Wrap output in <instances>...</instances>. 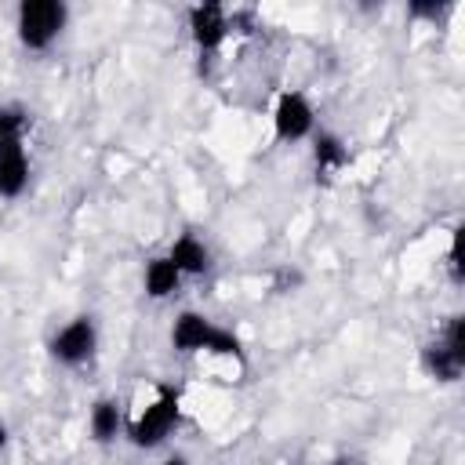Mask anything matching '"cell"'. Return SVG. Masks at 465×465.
Listing matches in <instances>:
<instances>
[{
    "label": "cell",
    "instance_id": "8",
    "mask_svg": "<svg viewBox=\"0 0 465 465\" xmlns=\"http://www.w3.org/2000/svg\"><path fill=\"white\" fill-rule=\"evenodd\" d=\"M29 185V153H25V142H15V145H4L0 149V196L4 200H15L22 196Z\"/></svg>",
    "mask_w": 465,
    "mask_h": 465
},
{
    "label": "cell",
    "instance_id": "14",
    "mask_svg": "<svg viewBox=\"0 0 465 465\" xmlns=\"http://www.w3.org/2000/svg\"><path fill=\"white\" fill-rule=\"evenodd\" d=\"M25 134V113L18 105H0V149L22 142Z\"/></svg>",
    "mask_w": 465,
    "mask_h": 465
},
{
    "label": "cell",
    "instance_id": "13",
    "mask_svg": "<svg viewBox=\"0 0 465 465\" xmlns=\"http://www.w3.org/2000/svg\"><path fill=\"white\" fill-rule=\"evenodd\" d=\"M203 352H211V356H232V360H243V341H240V334L236 331H229V327H218L214 323V331H211V338H207V349Z\"/></svg>",
    "mask_w": 465,
    "mask_h": 465
},
{
    "label": "cell",
    "instance_id": "3",
    "mask_svg": "<svg viewBox=\"0 0 465 465\" xmlns=\"http://www.w3.org/2000/svg\"><path fill=\"white\" fill-rule=\"evenodd\" d=\"M178 418H182V400H178L174 389L163 385V389H156V400L127 425V440L138 450H153V447H160L171 436V429L178 425Z\"/></svg>",
    "mask_w": 465,
    "mask_h": 465
},
{
    "label": "cell",
    "instance_id": "5",
    "mask_svg": "<svg viewBox=\"0 0 465 465\" xmlns=\"http://www.w3.org/2000/svg\"><path fill=\"white\" fill-rule=\"evenodd\" d=\"M316 127V113L302 91H283L272 105V134L280 142H302Z\"/></svg>",
    "mask_w": 465,
    "mask_h": 465
},
{
    "label": "cell",
    "instance_id": "12",
    "mask_svg": "<svg viewBox=\"0 0 465 465\" xmlns=\"http://www.w3.org/2000/svg\"><path fill=\"white\" fill-rule=\"evenodd\" d=\"M312 160H316V171L320 174H334V171H341L349 163V153H345V145H341L338 134L320 131L316 142H312Z\"/></svg>",
    "mask_w": 465,
    "mask_h": 465
},
{
    "label": "cell",
    "instance_id": "4",
    "mask_svg": "<svg viewBox=\"0 0 465 465\" xmlns=\"http://www.w3.org/2000/svg\"><path fill=\"white\" fill-rule=\"evenodd\" d=\"M47 349H51V360H58L62 367L87 363L94 356V349H98V323H94V316H73L65 327L54 331Z\"/></svg>",
    "mask_w": 465,
    "mask_h": 465
},
{
    "label": "cell",
    "instance_id": "15",
    "mask_svg": "<svg viewBox=\"0 0 465 465\" xmlns=\"http://www.w3.org/2000/svg\"><path fill=\"white\" fill-rule=\"evenodd\" d=\"M447 11V4H436V0H414L411 4V15L414 18H436V15H443Z\"/></svg>",
    "mask_w": 465,
    "mask_h": 465
},
{
    "label": "cell",
    "instance_id": "7",
    "mask_svg": "<svg viewBox=\"0 0 465 465\" xmlns=\"http://www.w3.org/2000/svg\"><path fill=\"white\" fill-rule=\"evenodd\" d=\"M211 331H214V323H211L203 312L185 309V312H178L174 323H171V345H174L178 352H185V356H189V352H203Z\"/></svg>",
    "mask_w": 465,
    "mask_h": 465
},
{
    "label": "cell",
    "instance_id": "9",
    "mask_svg": "<svg viewBox=\"0 0 465 465\" xmlns=\"http://www.w3.org/2000/svg\"><path fill=\"white\" fill-rule=\"evenodd\" d=\"M167 258L174 262V269H178L182 276H203V272L211 269V247H207L200 236H193V232H182V236L171 243Z\"/></svg>",
    "mask_w": 465,
    "mask_h": 465
},
{
    "label": "cell",
    "instance_id": "16",
    "mask_svg": "<svg viewBox=\"0 0 465 465\" xmlns=\"http://www.w3.org/2000/svg\"><path fill=\"white\" fill-rule=\"evenodd\" d=\"M163 465H189V458H185V454H171Z\"/></svg>",
    "mask_w": 465,
    "mask_h": 465
},
{
    "label": "cell",
    "instance_id": "1",
    "mask_svg": "<svg viewBox=\"0 0 465 465\" xmlns=\"http://www.w3.org/2000/svg\"><path fill=\"white\" fill-rule=\"evenodd\" d=\"M421 367L429 378H436L443 385H454L465 374V316H450L443 323V331L432 341H425Z\"/></svg>",
    "mask_w": 465,
    "mask_h": 465
},
{
    "label": "cell",
    "instance_id": "2",
    "mask_svg": "<svg viewBox=\"0 0 465 465\" xmlns=\"http://www.w3.org/2000/svg\"><path fill=\"white\" fill-rule=\"evenodd\" d=\"M65 18H69V11H65L62 0H22L18 4V22H15L22 47L47 51L58 40V33L65 29Z\"/></svg>",
    "mask_w": 465,
    "mask_h": 465
},
{
    "label": "cell",
    "instance_id": "17",
    "mask_svg": "<svg viewBox=\"0 0 465 465\" xmlns=\"http://www.w3.org/2000/svg\"><path fill=\"white\" fill-rule=\"evenodd\" d=\"M4 447H7V425L0 421V450H4Z\"/></svg>",
    "mask_w": 465,
    "mask_h": 465
},
{
    "label": "cell",
    "instance_id": "6",
    "mask_svg": "<svg viewBox=\"0 0 465 465\" xmlns=\"http://www.w3.org/2000/svg\"><path fill=\"white\" fill-rule=\"evenodd\" d=\"M189 33L196 40L200 51H214L222 47V40L229 36V15L222 4H193L189 7Z\"/></svg>",
    "mask_w": 465,
    "mask_h": 465
},
{
    "label": "cell",
    "instance_id": "11",
    "mask_svg": "<svg viewBox=\"0 0 465 465\" xmlns=\"http://www.w3.org/2000/svg\"><path fill=\"white\" fill-rule=\"evenodd\" d=\"M87 425H91V440H94V443H113V440L124 432V411H120V403L109 400V396L94 400Z\"/></svg>",
    "mask_w": 465,
    "mask_h": 465
},
{
    "label": "cell",
    "instance_id": "10",
    "mask_svg": "<svg viewBox=\"0 0 465 465\" xmlns=\"http://www.w3.org/2000/svg\"><path fill=\"white\" fill-rule=\"evenodd\" d=\"M142 283H145V294H149V298L163 302V298H171V294L178 291V283H182V272L174 269V262H171L167 254H156V258H149V262H145Z\"/></svg>",
    "mask_w": 465,
    "mask_h": 465
}]
</instances>
